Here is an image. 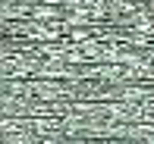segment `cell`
Returning <instances> with one entry per match:
<instances>
[{
    "label": "cell",
    "instance_id": "obj_1",
    "mask_svg": "<svg viewBox=\"0 0 154 144\" xmlns=\"http://www.w3.org/2000/svg\"><path fill=\"white\" fill-rule=\"evenodd\" d=\"M151 66H154V57H151Z\"/></svg>",
    "mask_w": 154,
    "mask_h": 144
}]
</instances>
